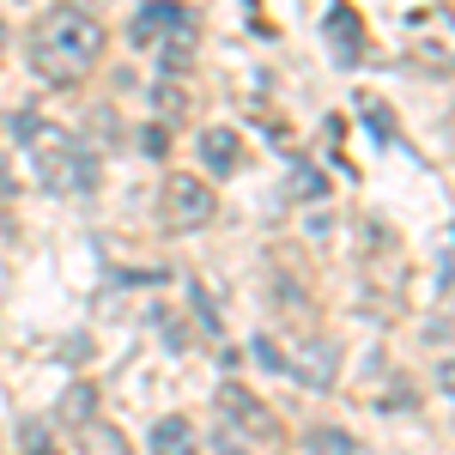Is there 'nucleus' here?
Returning <instances> with one entry per match:
<instances>
[{"label":"nucleus","mask_w":455,"mask_h":455,"mask_svg":"<svg viewBox=\"0 0 455 455\" xmlns=\"http://www.w3.org/2000/svg\"><path fill=\"white\" fill-rule=\"evenodd\" d=\"M104 55V25L79 6H55L31 25V68L49 85H79Z\"/></svg>","instance_id":"f257e3e1"},{"label":"nucleus","mask_w":455,"mask_h":455,"mask_svg":"<svg viewBox=\"0 0 455 455\" xmlns=\"http://www.w3.org/2000/svg\"><path fill=\"white\" fill-rule=\"evenodd\" d=\"M12 134L31 146V164H36V182L49 188V195H85V188H98V152L92 146H79L73 134L61 128H49L43 116H12Z\"/></svg>","instance_id":"f03ea898"},{"label":"nucleus","mask_w":455,"mask_h":455,"mask_svg":"<svg viewBox=\"0 0 455 455\" xmlns=\"http://www.w3.org/2000/svg\"><path fill=\"white\" fill-rule=\"evenodd\" d=\"M128 36L140 49H158V68L164 73H188L195 61V43H201V25L182 0H146L140 12L128 19Z\"/></svg>","instance_id":"7ed1b4c3"},{"label":"nucleus","mask_w":455,"mask_h":455,"mask_svg":"<svg viewBox=\"0 0 455 455\" xmlns=\"http://www.w3.org/2000/svg\"><path fill=\"white\" fill-rule=\"evenodd\" d=\"M212 212H219V201H212V188L201 182V176H188V171L164 176V195H158L164 231H207Z\"/></svg>","instance_id":"20e7f679"},{"label":"nucleus","mask_w":455,"mask_h":455,"mask_svg":"<svg viewBox=\"0 0 455 455\" xmlns=\"http://www.w3.org/2000/svg\"><path fill=\"white\" fill-rule=\"evenodd\" d=\"M407 49L437 73L455 68V12H443V6H413L407 12Z\"/></svg>","instance_id":"39448f33"},{"label":"nucleus","mask_w":455,"mask_h":455,"mask_svg":"<svg viewBox=\"0 0 455 455\" xmlns=\"http://www.w3.org/2000/svg\"><path fill=\"white\" fill-rule=\"evenodd\" d=\"M219 413L237 425V437H249V443H285V425L274 419V413H267L243 383H225V388H219Z\"/></svg>","instance_id":"423d86ee"},{"label":"nucleus","mask_w":455,"mask_h":455,"mask_svg":"<svg viewBox=\"0 0 455 455\" xmlns=\"http://www.w3.org/2000/svg\"><path fill=\"white\" fill-rule=\"evenodd\" d=\"M285 371L310 388H334V377H340V347L334 340H310V347H298V358H285Z\"/></svg>","instance_id":"0eeeda50"},{"label":"nucleus","mask_w":455,"mask_h":455,"mask_svg":"<svg viewBox=\"0 0 455 455\" xmlns=\"http://www.w3.org/2000/svg\"><path fill=\"white\" fill-rule=\"evenodd\" d=\"M328 49H334L347 68L364 55V19H358L352 6H334V12H328Z\"/></svg>","instance_id":"6e6552de"},{"label":"nucleus","mask_w":455,"mask_h":455,"mask_svg":"<svg viewBox=\"0 0 455 455\" xmlns=\"http://www.w3.org/2000/svg\"><path fill=\"white\" fill-rule=\"evenodd\" d=\"M201 158H207L212 176H237L243 171V140H237L231 128H207V134H201Z\"/></svg>","instance_id":"1a4fd4ad"},{"label":"nucleus","mask_w":455,"mask_h":455,"mask_svg":"<svg viewBox=\"0 0 455 455\" xmlns=\"http://www.w3.org/2000/svg\"><path fill=\"white\" fill-rule=\"evenodd\" d=\"M195 443V425L182 419V413H171V419H158L152 425V450H171V455H182Z\"/></svg>","instance_id":"9d476101"},{"label":"nucleus","mask_w":455,"mask_h":455,"mask_svg":"<svg viewBox=\"0 0 455 455\" xmlns=\"http://www.w3.org/2000/svg\"><path fill=\"white\" fill-rule=\"evenodd\" d=\"M304 450H322V455H352V450H358V437H352V431H340V425H315V431H304Z\"/></svg>","instance_id":"9b49d317"},{"label":"nucleus","mask_w":455,"mask_h":455,"mask_svg":"<svg viewBox=\"0 0 455 455\" xmlns=\"http://www.w3.org/2000/svg\"><path fill=\"white\" fill-rule=\"evenodd\" d=\"M291 195H310V201H322V195H328V176L315 171V164H291Z\"/></svg>","instance_id":"f8f14e48"},{"label":"nucleus","mask_w":455,"mask_h":455,"mask_svg":"<svg viewBox=\"0 0 455 455\" xmlns=\"http://www.w3.org/2000/svg\"><path fill=\"white\" fill-rule=\"evenodd\" d=\"M85 443H92V450H128V437H122V431H116V425H92V431H85Z\"/></svg>","instance_id":"ddd939ff"},{"label":"nucleus","mask_w":455,"mask_h":455,"mask_svg":"<svg viewBox=\"0 0 455 455\" xmlns=\"http://www.w3.org/2000/svg\"><path fill=\"white\" fill-rule=\"evenodd\" d=\"M358 109H364V122H371V128H377V134L388 140V104H383V98H364Z\"/></svg>","instance_id":"4468645a"},{"label":"nucleus","mask_w":455,"mask_h":455,"mask_svg":"<svg viewBox=\"0 0 455 455\" xmlns=\"http://www.w3.org/2000/svg\"><path fill=\"white\" fill-rule=\"evenodd\" d=\"M158 109H164V116H182V109H188V98H182L176 85H164V92H158Z\"/></svg>","instance_id":"2eb2a0df"},{"label":"nucleus","mask_w":455,"mask_h":455,"mask_svg":"<svg viewBox=\"0 0 455 455\" xmlns=\"http://www.w3.org/2000/svg\"><path fill=\"white\" fill-rule=\"evenodd\" d=\"M68 413H73V419H92V388H73V395H68Z\"/></svg>","instance_id":"dca6fc26"},{"label":"nucleus","mask_w":455,"mask_h":455,"mask_svg":"<svg viewBox=\"0 0 455 455\" xmlns=\"http://www.w3.org/2000/svg\"><path fill=\"white\" fill-rule=\"evenodd\" d=\"M437 388L455 401V358H443V364H437Z\"/></svg>","instance_id":"f3484780"},{"label":"nucleus","mask_w":455,"mask_h":455,"mask_svg":"<svg viewBox=\"0 0 455 455\" xmlns=\"http://www.w3.org/2000/svg\"><path fill=\"white\" fill-rule=\"evenodd\" d=\"M164 146H171V134H164V128H146V152H152V158H164Z\"/></svg>","instance_id":"a211bd4d"}]
</instances>
